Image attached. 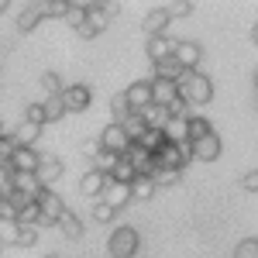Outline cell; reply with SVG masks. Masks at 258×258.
I'll use <instances>...</instances> for the list:
<instances>
[{
    "label": "cell",
    "mask_w": 258,
    "mask_h": 258,
    "mask_svg": "<svg viewBox=\"0 0 258 258\" xmlns=\"http://www.w3.org/2000/svg\"><path fill=\"white\" fill-rule=\"evenodd\" d=\"M176 62L186 69V73H197V66H200V59H203V48H200L197 41H176Z\"/></svg>",
    "instance_id": "10"
},
{
    "label": "cell",
    "mask_w": 258,
    "mask_h": 258,
    "mask_svg": "<svg viewBox=\"0 0 258 258\" xmlns=\"http://www.w3.org/2000/svg\"><path fill=\"white\" fill-rule=\"evenodd\" d=\"M248 38H251V41H255V45H258V24H255V28H251V35H248Z\"/></svg>",
    "instance_id": "47"
},
{
    "label": "cell",
    "mask_w": 258,
    "mask_h": 258,
    "mask_svg": "<svg viewBox=\"0 0 258 258\" xmlns=\"http://www.w3.org/2000/svg\"><path fill=\"white\" fill-rule=\"evenodd\" d=\"M110 110H114V117H117V124H120V120H127V117H131V107H127V100H124V93L110 100Z\"/></svg>",
    "instance_id": "42"
},
{
    "label": "cell",
    "mask_w": 258,
    "mask_h": 258,
    "mask_svg": "<svg viewBox=\"0 0 258 258\" xmlns=\"http://www.w3.org/2000/svg\"><path fill=\"white\" fill-rule=\"evenodd\" d=\"M148 83H152V103H155V107H165V110H169V107L179 100V86H176V83L155 80V76H152Z\"/></svg>",
    "instance_id": "9"
},
{
    "label": "cell",
    "mask_w": 258,
    "mask_h": 258,
    "mask_svg": "<svg viewBox=\"0 0 258 258\" xmlns=\"http://www.w3.org/2000/svg\"><path fill=\"white\" fill-rule=\"evenodd\" d=\"M241 186H244V189H248V193H258V169H251V172H248V176L241 179Z\"/></svg>",
    "instance_id": "46"
},
{
    "label": "cell",
    "mask_w": 258,
    "mask_h": 258,
    "mask_svg": "<svg viewBox=\"0 0 258 258\" xmlns=\"http://www.w3.org/2000/svg\"><path fill=\"white\" fill-rule=\"evenodd\" d=\"M41 189L45 186L38 182L35 172H14V193H21V197H28V200H38Z\"/></svg>",
    "instance_id": "16"
},
{
    "label": "cell",
    "mask_w": 258,
    "mask_h": 258,
    "mask_svg": "<svg viewBox=\"0 0 258 258\" xmlns=\"http://www.w3.org/2000/svg\"><path fill=\"white\" fill-rule=\"evenodd\" d=\"M38 162H41V155L35 148H18L14 159H11V169L14 172H38Z\"/></svg>",
    "instance_id": "18"
},
{
    "label": "cell",
    "mask_w": 258,
    "mask_h": 258,
    "mask_svg": "<svg viewBox=\"0 0 258 258\" xmlns=\"http://www.w3.org/2000/svg\"><path fill=\"white\" fill-rule=\"evenodd\" d=\"M90 100H93V93H90V86H83V83H76V86H66V93H62V103H66V114L69 110H86L90 107Z\"/></svg>",
    "instance_id": "11"
},
{
    "label": "cell",
    "mask_w": 258,
    "mask_h": 258,
    "mask_svg": "<svg viewBox=\"0 0 258 258\" xmlns=\"http://www.w3.org/2000/svg\"><path fill=\"white\" fill-rule=\"evenodd\" d=\"M21 227V224H18ZM38 241V227H21V234H18V244H24V248H31Z\"/></svg>",
    "instance_id": "44"
},
{
    "label": "cell",
    "mask_w": 258,
    "mask_h": 258,
    "mask_svg": "<svg viewBox=\"0 0 258 258\" xmlns=\"http://www.w3.org/2000/svg\"><path fill=\"white\" fill-rule=\"evenodd\" d=\"M41 18H45V14H41V4H28V7L18 14V31H24V35H28V31H31Z\"/></svg>",
    "instance_id": "24"
},
{
    "label": "cell",
    "mask_w": 258,
    "mask_h": 258,
    "mask_svg": "<svg viewBox=\"0 0 258 258\" xmlns=\"http://www.w3.org/2000/svg\"><path fill=\"white\" fill-rule=\"evenodd\" d=\"M18 224L21 227H35V224H41V210H38V203H28L24 210L18 214Z\"/></svg>",
    "instance_id": "35"
},
{
    "label": "cell",
    "mask_w": 258,
    "mask_h": 258,
    "mask_svg": "<svg viewBox=\"0 0 258 258\" xmlns=\"http://www.w3.org/2000/svg\"><path fill=\"white\" fill-rule=\"evenodd\" d=\"M169 28V14L162 11V7H155V11H148L145 14V21H141V31L148 35V38H159L162 31Z\"/></svg>",
    "instance_id": "17"
},
{
    "label": "cell",
    "mask_w": 258,
    "mask_h": 258,
    "mask_svg": "<svg viewBox=\"0 0 258 258\" xmlns=\"http://www.w3.org/2000/svg\"><path fill=\"white\" fill-rule=\"evenodd\" d=\"M148 179L155 182V189H162V186H176V182H179V172H176V169H155Z\"/></svg>",
    "instance_id": "33"
},
{
    "label": "cell",
    "mask_w": 258,
    "mask_h": 258,
    "mask_svg": "<svg viewBox=\"0 0 258 258\" xmlns=\"http://www.w3.org/2000/svg\"><path fill=\"white\" fill-rule=\"evenodd\" d=\"M0 135H4V131H0Z\"/></svg>",
    "instance_id": "51"
},
{
    "label": "cell",
    "mask_w": 258,
    "mask_h": 258,
    "mask_svg": "<svg viewBox=\"0 0 258 258\" xmlns=\"http://www.w3.org/2000/svg\"><path fill=\"white\" fill-rule=\"evenodd\" d=\"M107 182H110V176H103V172H97V169H90V172H83L80 179V193L90 200L103 197V189H107Z\"/></svg>",
    "instance_id": "12"
},
{
    "label": "cell",
    "mask_w": 258,
    "mask_h": 258,
    "mask_svg": "<svg viewBox=\"0 0 258 258\" xmlns=\"http://www.w3.org/2000/svg\"><path fill=\"white\" fill-rule=\"evenodd\" d=\"M124 159H127L131 165H135V172H138V176H152V172H155V159H152V155H145V152H141L138 145H131Z\"/></svg>",
    "instance_id": "19"
},
{
    "label": "cell",
    "mask_w": 258,
    "mask_h": 258,
    "mask_svg": "<svg viewBox=\"0 0 258 258\" xmlns=\"http://www.w3.org/2000/svg\"><path fill=\"white\" fill-rule=\"evenodd\" d=\"M62 172H66L62 159H45V155H41V162H38V172H35V176H38V182L45 186V189H48L52 182H59V179H62Z\"/></svg>",
    "instance_id": "15"
},
{
    "label": "cell",
    "mask_w": 258,
    "mask_h": 258,
    "mask_svg": "<svg viewBox=\"0 0 258 258\" xmlns=\"http://www.w3.org/2000/svg\"><path fill=\"white\" fill-rule=\"evenodd\" d=\"M35 203H38V210H41V224H59L62 214H66V200L55 189H41V197Z\"/></svg>",
    "instance_id": "5"
},
{
    "label": "cell",
    "mask_w": 258,
    "mask_h": 258,
    "mask_svg": "<svg viewBox=\"0 0 258 258\" xmlns=\"http://www.w3.org/2000/svg\"><path fill=\"white\" fill-rule=\"evenodd\" d=\"M141 120H145V127H148V131H165V135H169V124H172L169 110H165V107H155V103L141 110Z\"/></svg>",
    "instance_id": "13"
},
{
    "label": "cell",
    "mask_w": 258,
    "mask_h": 258,
    "mask_svg": "<svg viewBox=\"0 0 258 258\" xmlns=\"http://www.w3.org/2000/svg\"><path fill=\"white\" fill-rule=\"evenodd\" d=\"M189 152H193V159L200 162H217L220 159V152H224V145H220V135L217 131H210L207 138H200L189 145Z\"/></svg>",
    "instance_id": "7"
},
{
    "label": "cell",
    "mask_w": 258,
    "mask_h": 258,
    "mask_svg": "<svg viewBox=\"0 0 258 258\" xmlns=\"http://www.w3.org/2000/svg\"><path fill=\"white\" fill-rule=\"evenodd\" d=\"M255 90H258V76H255Z\"/></svg>",
    "instance_id": "50"
},
{
    "label": "cell",
    "mask_w": 258,
    "mask_h": 258,
    "mask_svg": "<svg viewBox=\"0 0 258 258\" xmlns=\"http://www.w3.org/2000/svg\"><path fill=\"white\" fill-rule=\"evenodd\" d=\"M176 86H179V100L189 103V110L214 100V83H210V76H203V73H182V80Z\"/></svg>",
    "instance_id": "1"
},
{
    "label": "cell",
    "mask_w": 258,
    "mask_h": 258,
    "mask_svg": "<svg viewBox=\"0 0 258 258\" xmlns=\"http://www.w3.org/2000/svg\"><path fill=\"white\" fill-rule=\"evenodd\" d=\"M138 179V172H135V165L127 159H117V165H114V172H110V182H120V186H131Z\"/></svg>",
    "instance_id": "27"
},
{
    "label": "cell",
    "mask_w": 258,
    "mask_h": 258,
    "mask_svg": "<svg viewBox=\"0 0 258 258\" xmlns=\"http://www.w3.org/2000/svg\"><path fill=\"white\" fill-rule=\"evenodd\" d=\"M114 165H117V155H110V152H103V148H100V155L93 159V169L103 172V176H110V172H114Z\"/></svg>",
    "instance_id": "39"
},
{
    "label": "cell",
    "mask_w": 258,
    "mask_h": 258,
    "mask_svg": "<svg viewBox=\"0 0 258 258\" xmlns=\"http://www.w3.org/2000/svg\"><path fill=\"white\" fill-rule=\"evenodd\" d=\"M176 52V41H169L165 35H159V38H148V59H152V66L162 59H169Z\"/></svg>",
    "instance_id": "22"
},
{
    "label": "cell",
    "mask_w": 258,
    "mask_h": 258,
    "mask_svg": "<svg viewBox=\"0 0 258 258\" xmlns=\"http://www.w3.org/2000/svg\"><path fill=\"white\" fill-rule=\"evenodd\" d=\"M41 127L38 124H28V120H21V127L14 131V141H18V148H31L35 141H38Z\"/></svg>",
    "instance_id": "25"
},
{
    "label": "cell",
    "mask_w": 258,
    "mask_h": 258,
    "mask_svg": "<svg viewBox=\"0 0 258 258\" xmlns=\"http://www.w3.org/2000/svg\"><path fill=\"white\" fill-rule=\"evenodd\" d=\"M103 203L117 214V210H124L127 207V200H131V186H120V182H107V189H103Z\"/></svg>",
    "instance_id": "14"
},
{
    "label": "cell",
    "mask_w": 258,
    "mask_h": 258,
    "mask_svg": "<svg viewBox=\"0 0 258 258\" xmlns=\"http://www.w3.org/2000/svg\"><path fill=\"white\" fill-rule=\"evenodd\" d=\"M155 159V169H176V172H182V165L193 159V152H189V145L186 141H165V148H162L159 155H152Z\"/></svg>",
    "instance_id": "2"
},
{
    "label": "cell",
    "mask_w": 258,
    "mask_h": 258,
    "mask_svg": "<svg viewBox=\"0 0 258 258\" xmlns=\"http://www.w3.org/2000/svg\"><path fill=\"white\" fill-rule=\"evenodd\" d=\"M18 220H0V244H18Z\"/></svg>",
    "instance_id": "37"
},
{
    "label": "cell",
    "mask_w": 258,
    "mask_h": 258,
    "mask_svg": "<svg viewBox=\"0 0 258 258\" xmlns=\"http://www.w3.org/2000/svg\"><path fill=\"white\" fill-rule=\"evenodd\" d=\"M41 107H45V124H55V120L66 117V103H62V97H48Z\"/></svg>",
    "instance_id": "28"
},
{
    "label": "cell",
    "mask_w": 258,
    "mask_h": 258,
    "mask_svg": "<svg viewBox=\"0 0 258 258\" xmlns=\"http://www.w3.org/2000/svg\"><path fill=\"white\" fill-rule=\"evenodd\" d=\"M66 11H69V0H41L45 18H66Z\"/></svg>",
    "instance_id": "34"
},
{
    "label": "cell",
    "mask_w": 258,
    "mask_h": 258,
    "mask_svg": "<svg viewBox=\"0 0 258 258\" xmlns=\"http://www.w3.org/2000/svg\"><path fill=\"white\" fill-rule=\"evenodd\" d=\"M41 90H45L48 97H62V93H66V83H62L59 73H45V76H41Z\"/></svg>",
    "instance_id": "30"
},
{
    "label": "cell",
    "mask_w": 258,
    "mask_h": 258,
    "mask_svg": "<svg viewBox=\"0 0 258 258\" xmlns=\"http://www.w3.org/2000/svg\"><path fill=\"white\" fill-rule=\"evenodd\" d=\"M131 145H135V141L127 138V131L120 127L117 120H114V124H107V127L100 131V148H103V152H110V155H117V159L127 155V148H131Z\"/></svg>",
    "instance_id": "4"
},
{
    "label": "cell",
    "mask_w": 258,
    "mask_h": 258,
    "mask_svg": "<svg viewBox=\"0 0 258 258\" xmlns=\"http://www.w3.org/2000/svg\"><path fill=\"white\" fill-rule=\"evenodd\" d=\"M93 217H97L100 224H107V220H114V217H117V214H114V210H110V207H107V203L100 200L97 207H93Z\"/></svg>",
    "instance_id": "45"
},
{
    "label": "cell",
    "mask_w": 258,
    "mask_h": 258,
    "mask_svg": "<svg viewBox=\"0 0 258 258\" xmlns=\"http://www.w3.org/2000/svg\"><path fill=\"white\" fill-rule=\"evenodd\" d=\"M165 141H169V135H165V131H145L135 145H138L145 155H159L162 148H165Z\"/></svg>",
    "instance_id": "21"
},
{
    "label": "cell",
    "mask_w": 258,
    "mask_h": 258,
    "mask_svg": "<svg viewBox=\"0 0 258 258\" xmlns=\"http://www.w3.org/2000/svg\"><path fill=\"white\" fill-rule=\"evenodd\" d=\"M14 193V169L11 165H0V200Z\"/></svg>",
    "instance_id": "40"
},
{
    "label": "cell",
    "mask_w": 258,
    "mask_h": 258,
    "mask_svg": "<svg viewBox=\"0 0 258 258\" xmlns=\"http://www.w3.org/2000/svg\"><path fill=\"white\" fill-rule=\"evenodd\" d=\"M41 258H59V255H41Z\"/></svg>",
    "instance_id": "49"
},
{
    "label": "cell",
    "mask_w": 258,
    "mask_h": 258,
    "mask_svg": "<svg viewBox=\"0 0 258 258\" xmlns=\"http://www.w3.org/2000/svg\"><path fill=\"white\" fill-rule=\"evenodd\" d=\"M152 197H155V182L148 176H138L131 182V200H152Z\"/></svg>",
    "instance_id": "29"
},
{
    "label": "cell",
    "mask_w": 258,
    "mask_h": 258,
    "mask_svg": "<svg viewBox=\"0 0 258 258\" xmlns=\"http://www.w3.org/2000/svg\"><path fill=\"white\" fill-rule=\"evenodd\" d=\"M182 66L176 62V55H169V59H162V62H155V80H169V83H179L182 80Z\"/></svg>",
    "instance_id": "23"
},
{
    "label": "cell",
    "mask_w": 258,
    "mask_h": 258,
    "mask_svg": "<svg viewBox=\"0 0 258 258\" xmlns=\"http://www.w3.org/2000/svg\"><path fill=\"white\" fill-rule=\"evenodd\" d=\"M138 244H141V238L135 227H117L110 234V241H107V251H110V258H135Z\"/></svg>",
    "instance_id": "3"
},
{
    "label": "cell",
    "mask_w": 258,
    "mask_h": 258,
    "mask_svg": "<svg viewBox=\"0 0 258 258\" xmlns=\"http://www.w3.org/2000/svg\"><path fill=\"white\" fill-rule=\"evenodd\" d=\"M14 152H18V141H14V135H0V165H11Z\"/></svg>",
    "instance_id": "38"
},
{
    "label": "cell",
    "mask_w": 258,
    "mask_h": 258,
    "mask_svg": "<svg viewBox=\"0 0 258 258\" xmlns=\"http://www.w3.org/2000/svg\"><path fill=\"white\" fill-rule=\"evenodd\" d=\"M210 131H214V127H210V120H207V117H197V114H193V117L186 120V131H182V141H186V145H193V141L207 138Z\"/></svg>",
    "instance_id": "20"
},
{
    "label": "cell",
    "mask_w": 258,
    "mask_h": 258,
    "mask_svg": "<svg viewBox=\"0 0 258 258\" xmlns=\"http://www.w3.org/2000/svg\"><path fill=\"white\" fill-rule=\"evenodd\" d=\"M24 120H28V124H45V107H41V103H28V110H24Z\"/></svg>",
    "instance_id": "43"
},
{
    "label": "cell",
    "mask_w": 258,
    "mask_h": 258,
    "mask_svg": "<svg viewBox=\"0 0 258 258\" xmlns=\"http://www.w3.org/2000/svg\"><path fill=\"white\" fill-rule=\"evenodd\" d=\"M4 11H7V4H4V0H0V14H4Z\"/></svg>",
    "instance_id": "48"
},
{
    "label": "cell",
    "mask_w": 258,
    "mask_h": 258,
    "mask_svg": "<svg viewBox=\"0 0 258 258\" xmlns=\"http://www.w3.org/2000/svg\"><path fill=\"white\" fill-rule=\"evenodd\" d=\"M120 127L127 131V138H131V141H138L141 135L148 131V127H145V120H141V114H131L127 120H120Z\"/></svg>",
    "instance_id": "32"
},
{
    "label": "cell",
    "mask_w": 258,
    "mask_h": 258,
    "mask_svg": "<svg viewBox=\"0 0 258 258\" xmlns=\"http://www.w3.org/2000/svg\"><path fill=\"white\" fill-rule=\"evenodd\" d=\"M124 100H127V107H131V114H141L145 107H152V83H148V80H138V83H131V86L124 90Z\"/></svg>",
    "instance_id": "6"
},
{
    "label": "cell",
    "mask_w": 258,
    "mask_h": 258,
    "mask_svg": "<svg viewBox=\"0 0 258 258\" xmlns=\"http://www.w3.org/2000/svg\"><path fill=\"white\" fill-rule=\"evenodd\" d=\"M234 258H258V238H244L234 248Z\"/></svg>",
    "instance_id": "41"
},
{
    "label": "cell",
    "mask_w": 258,
    "mask_h": 258,
    "mask_svg": "<svg viewBox=\"0 0 258 258\" xmlns=\"http://www.w3.org/2000/svg\"><path fill=\"white\" fill-rule=\"evenodd\" d=\"M162 11L169 14V21H176V18H189V14H193V4H189V0H176V4H165Z\"/></svg>",
    "instance_id": "36"
},
{
    "label": "cell",
    "mask_w": 258,
    "mask_h": 258,
    "mask_svg": "<svg viewBox=\"0 0 258 258\" xmlns=\"http://www.w3.org/2000/svg\"><path fill=\"white\" fill-rule=\"evenodd\" d=\"M107 14H103V4H86V21H83V28L76 31V35H83V38H97L100 31L107 28Z\"/></svg>",
    "instance_id": "8"
},
{
    "label": "cell",
    "mask_w": 258,
    "mask_h": 258,
    "mask_svg": "<svg viewBox=\"0 0 258 258\" xmlns=\"http://www.w3.org/2000/svg\"><path fill=\"white\" fill-rule=\"evenodd\" d=\"M66 24H69V28H76V31H80L83 28V21H86V4H73V0H69V11H66Z\"/></svg>",
    "instance_id": "31"
},
{
    "label": "cell",
    "mask_w": 258,
    "mask_h": 258,
    "mask_svg": "<svg viewBox=\"0 0 258 258\" xmlns=\"http://www.w3.org/2000/svg\"><path fill=\"white\" fill-rule=\"evenodd\" d=\"M59 227H62V234H66L69 241H80V238H83V220L76 217L73 210H66V214H62Z\"/></svg>",
    "instance_id": "26"
}]
</instances>
